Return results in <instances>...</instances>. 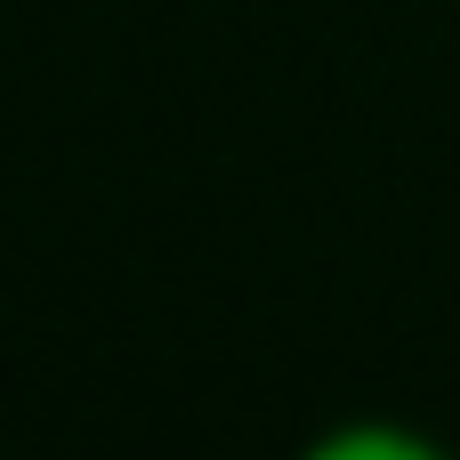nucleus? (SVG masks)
Listing matches in <instances>:
<instances>
[{
	"label": "nucleus",
	"instance_id": "1",
	"mask_svg": "<svg viewBox=\"0 0 460 460\" xmlns=\"http://www.w3.org/2000/svg\"><path fill=\"white\" fill-rule=\"evenodd\" d=\"M299 460H453V453L429 445L420 429H396V420H348V429L315 437Z\"/></svg>",
	"mask_w": 460,
	"mask_h": 460
}]
</instances>
